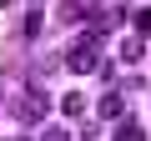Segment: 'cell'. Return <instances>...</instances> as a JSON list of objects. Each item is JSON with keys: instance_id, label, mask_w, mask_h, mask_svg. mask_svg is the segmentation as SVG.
Returning <instances> with one entry per match:
<instances>
[{"instance_id": "30bf717a", "label": "cell", "mask_w": 151, "mask_h": 141, "mask_svg": "<svg viewBox=\"0 0 151 141\" xmlns=\"http://www.w3.org/2000/svg\"><path fill=\"white\" fill-rule=\"evenodd\" d=\"M40 141H76V136H70V131H65V126H50V131H45V136H40Z\"/></svg>"}, {"instance_id": "7a4b0ae2", "label": "cell", "mask_w": 151, "mask_h": 141, "mask_svg": "<svg viewBox=\"0 0 151 141\" xmlns=\"http://www.w3.org/2000/svg\"><path fill=\"white\" fill-rule=\"evenodd\" d=\"M15 116H20V121H25V126H35V121H40V116H45V101H40V96H35V91H25V96H20V101H15Z\"/></svg>"}, {"instance_id": "3957f363", "label": "cell", "mask_w": 151, "mask_h": 141, "mask_svg": "<svg viewBox=\"0 0 151 141\" xmlns=\"http://www.w3.org/2000/svg\"><path fill=\"white\" fill-rule=\"evenodd\" d=\"M96 116H101V121H121V116H126V96H121V91H106V96L96 101Z\"/></svg>"}, {"instance_id": "8992f818", "label": "cell", "mask_w": 151, "mask_h": 141, "mask_svg": "<svg viewBox=\"0 0 151 141\" xmlns=\"http://www.w3.org/2000/svg\"><path fill=\"white\" fill-rule=\"evenodd\" d=\"M141 55H146V35H131V40H121V60H131V65H136Z\"/></svg>"}, {"instance_id": "ba28073f", "label": "cell", "mask_w": 151, "mask_h": 141, "mask_svg": "<svg viewBox=\"0 0 151 141\" xmlns=\"http://www.w3.org/2000/svg\"><path fill=\"white\" fill-rule=\"evenodd\" d=\"M131 25H136V35H146V40H151V10H136V15H131Z\"/></svg>"}, {"instance_id": "9c48e42d", "label": "cell", "mask_w": 151, "mask_h": 141, "mask_svg": "<svg viewBox=\"0 0 151 141\" xmlns=\"http://www.w3.org/2000/svg\"><path fill=\"white\" fill-rule=\"evenodd\" d=\"M60 20H65V25H76V20H81V5H76V0H70V5H60Z\"/></svg>"}, {"instance_id": "277c9868", "label": "cell", "mask_w": 151, "mask_h": 141, "mask_svg": "<svg viewBox=\"0 0 151 141\" xmlns=\"http://www.w3.org/2000/svg\"><path fill=\"white\" fill-rule=\"evenodd\" d=\"M116 141H146V126H141L136 116H121V121H116Z\"/></svg>"}, {"instance_id": "52a82bcc", "label": "cell", "mask_w": 151, "mask_h": 141, "mask_svg": "<svg viewBox=\"0 0 151 141\" xmlns=\"http://www.w3.org/2000/svg\"><path fill=\"white\" fill-rule=\"evenodd\" d=\"M40 25H45V15H40V10H25V20H20V35H25V40H35V35H40Z\"/></svg>"}, {"instance_id": "6da1fadb", "label": "cell", "mask_w": 151, "mask_h": 141, "mask_svg": "<svg viewBox=\"0 0 151 141\" xmlns=\"http://www.w3.org/2000/svg\"><path fill=\"white\" fill-rule=\"evenodd\" d=\"M65 65H70V70H81V76H86V70H101V50H96V40L86 35L81 45H76V50L65 55Z\"/></svg>"}, {"instance_id": "8fae6325", "label": "cell", "mask_w": 151, "mask_h": 141, "mask_svg": "<svg viewBox=\"0 0 151 141\" xmlns=\"http://www.w3.org/2000/svg\"><path fill=\"white\" fill-rule=\"evenodd\" d=\"M0 5H5V0H0Z\"/></svg>"}, {"instance_id": "5b68a950", "label": "cell", "mask_w": 151, "mask_h": 141, "mask_svg": "<svg viewBox=\"0 0 151 141\" xmlns=\"http://www.w3.org/2000/svg\"><path fill=\"white\" fill-rule=\"evenodd\" d=\"M60 116H65V121L86 116V96H81V91H65V96H60Z\"/></svg>"}]
</instances>
